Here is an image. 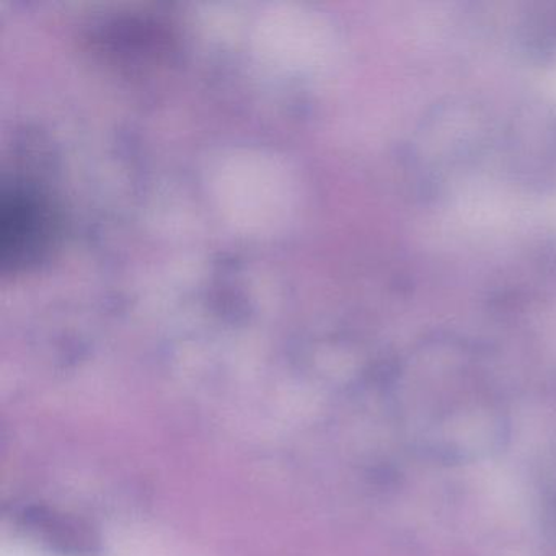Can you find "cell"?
Returning <instances> with one entry per match:
<instances>
[{"mask_svg": "<svg viewBox=\"0 0 556 556\" xmlns=\"http://www.w3.org/2000/svg\"><path fill=\"white\" fill-rule=\"evenodd\" d=\"M47 210L35 194L15 188L2 198L0 211V258L2 265L18 269L37 258L47 243Z\"/></svg>", "mask_w": 556, "mask_h": 556, "instance_id": "obj_1", "label": "cell"}]
</instances>
